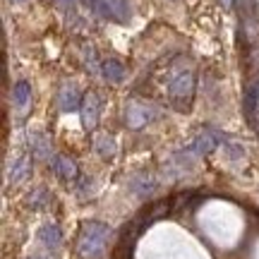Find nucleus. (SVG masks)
<instances>
[{"label": "nucleus", "mask_w": 259, "mask_h": 259, "mask_svg": "<svg viewBox=\"0 0 259 259\" xmlns=\"http://www.w3.org/2000/svg\"><path fill=\"white\" fill-rule=\"evenodd\" d=\"M84 3H87V8L92 10V12H96L99 17H103V19H115V17H113L111 0H84Z\"/></svg>", "instance_id": "obj_15"}, {"label": "nucleus", "mask_w": 259, "mask_h": 259, "mask_svg": "<svg viewBox=\"0 0 259 259\" xmlns=\"http://www.w3.org/2000/svg\"><path fill=\"white\" fill-rule=\"evenodd\" d=\"M194 87H197V74L192 70H178L173 77L168 79V101L170 106H176L178 111L185 113L192 103Z\"/></svg>", "instance_id": "obj_2"}, {"label": "nucleus", "mask_w": 259, "mask_h": 259, "mask_svg": "<svg viewBox=\"0 0 259 259\" xmlns=\"http://www.w3.org/2000/svg\"><path fill=\"white\" fill-rule=\"evenodd\" d=\"M12 3H24V0H12Z\"/></svg>", "instance_id": "obj_22"}, {"label": "nucleus", "mask_w": 259, "mask_h": 259, "mask_svg": "<svg viewBox=\"0 0 259 259\" xmlns=\"http://www.w3.org/2000/svg\"><path fill=\"white\" fill-rule=\"evenodd\" d=\"M31 173V163H29V158L27 156H19L12 161V166H10V176L8 180L12 183V185H19L24 178Z\"/></svg>", "instance_id": "obj_11"}, {"label": "nucleus", "mask_w": 259, "mask_h": 259, "mask_svg": "<svg viewBox=\"0 0 259 259\" xmlns=\"http://www.w3.org/2000/svg\"><path fill=\"white\" fill-rule=\"evenodd\" d=\"M108 238H111V228H108L106 223H99V221L84 223L82 231H79V240H77V252H79L84 259L103 257L106 245H108Z\"/></svg>", "instance_id": "obj_1"}, {"label": "nucleus", "mask_w": 259, "mask_h": 259, "mask_svg": "<svg viewBox=\"0 0 259 259\" xmlns=\"http://www.w3.org/2000/svg\"><path fill=\"white\" fill-rule=\"evenodd\" d=\"M221 142H223V135H221V132H219V130H211V127H209V130H202V132H199V135L192 139V144H190L187 149H190L194 156L199 158V156L211 154V151L219 147Z\"/></svg>", "instance_id": "obj_3"}, {"label": "nucleus", "mask_w": 259, "mask_h": 259, "mask_svg": "<svg viewBox=\"0 0 259 259\" xmlns=\"http://www.w3.org/2000/svg\"><path fill=\"white\" fill-rule=\"evenodd\" d=\"M156 118H158V111H154L147 103H130L127 111H125V120H127L130 127H135V130L151 120H156Z\"/></svg>", "instance_id": "obj_4"}, {"label": "nucleus", "mask_w": 259, "mask_h": 259, "mask_svg": "<svg viewBox=\"0 0 259 259\" xmlns=\"http://www.w3.org/2000/svg\"><path fill=\"white\" fill-rule=\"evenodd\" d=\"M226 154H228V158L238 161V158L245 156V149H242L240 144H228V147H226Z\"/></svg>", "instance_id": "obj_19"}, {"label": "nucleus", "mask_w": 259, "mask_h": 259, "mask_svg": "<svg viewBox=\"0 0 259 259\" xmlns=\"http://www.w3.org/2000/svg\"><path fill=\"white\" fill-rule=\"evenodd\" d=\"M99 111H101V101H99V96L94 92H87L84 94V101H82V122L87 130L96 127V122H99Z\"/></svg>", "instance_id": "obj_6"}, {"label": "nucleus", "mask_w": 259, "mask_h": 259, "mask_svg": "<svg viewBox=\"0 0 259 259\" xmlns=\"http://www.w3.org/2000/svg\"><path fill=\"white\" fill-rule=\"evenodd\" d=\"M38 240H41V245H46L48 250H58L60 242H63V233L56 223H44L41 231H38Z\"/></svg>", "instance_id": "obj_10"}, {"label": "nucleus", "mask_w": 259, "mask_h": 259, "mask_svg": "<svg viewBox=\"0 0 259 259\" xmlns=\"http://www.w3.org/2000/svg\"><path fill=\"white\" fill-rule=\"evenodd\" d=\"M94 149L99 151V156H101V158H113V156H115V142H113V137H108V135L96 137Z\"/></svg>", "instance_id": "obj_14"}, {"label": "nucleus", "mask_w": 259, "mask_h": 259, "mask_svg": "<svg viewBox=\"0 0 259 259\" xmlns=\"http://www.w3.org/2000/svg\"><path fill=\"white\" fill-rule=\"evenodd\" d=\"M29 147H31V154L36 158H53V147H51V139L44 135V132H38V130H31L29 132Z\"/></svg>", "instance_id": "obj_8"}, {"label": "nucleus", "mask_w": 259, "mask_h": 259, "mask_svg": "<svg viewBox=\"0 0 259 259\" xmlns=\"http://www.w3.org/2000/svg\"><path fill=\"white\" fill-rule=\"evenodd\" d=\"M29 259H44V257H29Z\"/></svg>", "instance_id": "obj_23"}, {"label": "nucleus", "mask_w": 259, "mask_h": 259, "mask_svg": "<svg viewBox=\"0 0 259 259\" xmlns=\"http://www.w3.org/2000/svg\"><path fill=\"white\" fill-rule=\"evenodd\" d=\"M223 5H226V8H231V0H223Z\"/></svg>", "instance_id": "obj_21"}, {"label": "nucleus", "mask_w": 259, "mask_h": 259, "mask_svg": "<svg viewBox=\"0 0 259 259\" xmlns=\"http://www.w3.org/2000/svg\"><path fill=\"white\" fill-rule=\"evenodd\" d=\"M12 101H15V106L19 111H24L29 106V101H31V84L24 82V79L15 82V87H12Z\"/></svg>", "instance_id": "obj_13"}, {"label": "nucleus", "mask_w": 259, "mask_h": 259, "mask_svg": "<svg viewBox=\"0 0 259 259\" xmlns=\"http://www.w3.org/2000/svg\"><path fill=\"white\" fill-rule=\"evenodd\" d=\"M74 3H77V0H58V5H60V8H65V10L74 8Z\"/></svg>", "instance_id": "obj_20"}, {"label": "nucleus", "mask_w": 259, "mask_h": 259, "mask_svg": "<svg viewBox=\"0 0 259 259\" xmlns=\"http://www.w3.org/2000/svg\"><path fill=\"white\" fill-rule=\"evenodd\" d=\"M130 187H132V192L137 197H147V194H151L156 190V180L151 176H147V173H139V176H135L130 180Z\"/></svg>", "instance_id": "obj_12"}, {"label": "nucleus", "mask_w": 259, "mask_h": 259, "mask_svg": "<svg viewBox=\"0 0 259 259\" xmlns=\"http://www.w3.org/2000/svg\"><path fill=\"white\" fill-rule=\"evenodd\" d=\"M125 74H127L125 65H122L120 60H115V58H108V60H103L101 63V77L106 79V82L118 84V82L125 79Z\"/></svg>", "instance_id": "obj_9"}, {"label": "nucleus", "mask_w": 259, "mask_h": 259, "mask_svg": "<svg viewBox=\"0 0 259 259\" xmlns=\"http://www.w3.org/2000/svg\"><path fill=\"white\" fill-rule=\"evenodd\" d=\"M48 202H51V194H48L46 187H36V190L29 192V197H27V204L31 209H44Z\"/></svg>", "instance_id": "obj_16"}, {"label": "nucleus", "mask_w": 259, "mask_h": 259, "mask_svg": "<svg viewBox=\"0 0 259 259\" xmlns=\"http://www.w3.org/2000/svg\"><path fill=\"white\" fill-rule=\"evenodd\" d=\"M84 65H87L92 72H101V65H96V53H94L92 46L84 48Z\"/></svg>", "instance_id": "obj_18"}, {"label": "nucleus", "mask_w": 259, "mask_h": 259, "mask_svg": "<svg viewBox=\"0 0 259 259\" xmlns=\"http://www.w3.org/2000/svg\"><path fill=\"white\" fill-rule=\"evenodd\" d=\"M111 8H113V17H115V22H127V17H130L127 0H111Z\"/></svg>", "instance_id": "obj_17"}, {"label": "nucleus", "mask_w": 259, "mask_h": 259, "mask_svg": "<svg viewBox=\"0 0 259 259\" xmlns=\"http://www.w3.org/2000/svg\"><path fill=\"white\" fill-rule=\"evenodd\" d=\"M82 101L84 96L79 94V89H77V84H63V89H60V94H58V106H60V111L63 113H74L82 108Z\"/></svg>", "instance_id": "obj_5"}, {"label": "nucleus", "mask_w": 259, "mask_h": 259, "mask_svg": "<svg viewBox=\"0 0 259 259\" xmlns=\"http://www.w3.org/2000/svg\"><path fill=\"white\" fill-rule=\"evenodd\" d=\"M48 166L53 170V176H58L60 180H74L77 178V163H74L72 158L56 154V156L48 161Z\"/></svg>", "instance_id": "obj_7"}]
</instances>
